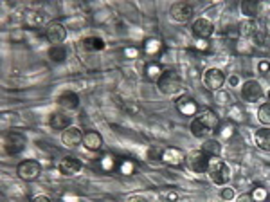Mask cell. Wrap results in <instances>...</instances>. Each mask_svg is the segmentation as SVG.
Segmentation results:
<instances>
[{"mask_svg":"<svg viewBox=\"0 0 270 202\" xmlns=\"http://www.w3.org/2000/svg\"><path fill=\"white\" fill-rule=\"evenodd\" d=\"M191 134L195 137H207L213 132L220 128V118L213 110H202L196 114V118L191 121Z\"/></svg>","mask_w":270,"mask_h":202,"instance_id":"6da1fadb","label":"cell"},{"mask_svg":"<svg viewBox=\"0 0 270 202\" xmlns=\"http://www.w3.org/2000/svg\"><path fill=\"white\" fill-rule=\"evenodd\" d=\"M2 146H4V152L7 155H18L20 152L25 150L27 146V137L22 132H17V130H9L4 134L2 137Z\"/></svg>","mask_w":270,"mask_h":202,"instance_id":"7a4b0ae2","label":"cell"},{"mask_svg":"<svg viewBox=\"0 0 270 202\" xmlns=\"http://www.w3.org/2000/svg\"><path fill=\"white\" fill-rule=\"evenodd\" d=\"M157 87L162 94L166 96H175L176 92L182 90V78L176 71H164V74L160 76V79L157 81Z\"/></svg>","mask_w":270,"mask_h":202,"instance_id":"3957f363","label":"cell"},{"mask_svg":"<svg viewBox=\"0 0 270 202\" xmlns=\"http://www.w3.org/2000/svg\"><path fill=\"white\" fill-rule=\"evenodd\" d=\"M209 179L218 186H223L227 180L231 179V168L227 166L220 157H211L209 159V168H207Z\"/></svg>","mask_w":270,"mask_h":202,"instance_id":"277c9868","label":"cell"},{"mask_svg":"<svg viewBox=\"0 0 270 202\" xmlns=\"http://www.w3.org/2000/svg\"><path fill=\"white\" fill-rule=\"evenodd\" d=\"M40 174H42V166H40L38 161H22V163L17 166V175L20 177L22 180H34L38 179Z\"/></svg>","mask_w":270,"mask_h":202,"instance_id":"5b68a950","label":"cell"},{"mask_svg":"<svg viewBox=\"0 0 270 202\" xmlns=\"http://www.w3.org/2000/svg\"><path fill=\"white\" fill-rule=\"evenodd\" d=\"M209 159L202 150H193L188 155V166L191 168V172L195 174H207V168H209Z\"/></svg>","mask_w":270,"mask_h":202,"instance_id":"8992f818","label":"cell"},{"mask_svg":"<svg viewBox=\"0 0 270 202\" xmlns=\"http://www.w3.org/2000/svg\"><path fill=\"white\" fill-rule=\"evenodd\" d=\"M170 15L175 22L186 24L193 17V7L189 6L188 2H175V4L170 7Z\"/></svg>","mask_w":270,"mask_h":202,"instance_id":"52a82bcc","label":"cell"},{"mask_svg":"<svg viewBox=\"0 0 270 202\" xmlns=\"http://www.w3.org/2000/svg\"><path fill=\"white\" fill-rule=\"evenodd\" d=\"M242 96L243 100L250 101V103H256V101H259L263 98V87H261V83L256 81V79H247V81L242 85Z\"/></svg>","mask_w":270,"mask_h":202,"instance_id":"ba28073f","label":"cell"},{"mask_svg":"<svg viewBox=\"0 0 270 202\" xmlns=\"http://www.w3.org/2000/svg\"><path fill=\"white\" fill-rule=\"evenodd\" d=\"M223 83H225V74L220 69L211 67L204 73V85L209 90H220Z\"/></svg>","mask_w":270,"mask_h":202,"instance_id":"9c48e42d","label":"cell"},{"mask_svg":"<svg viewBox=\"0 0 270 202\" xmlns=\"http://www.w3.org/2000/svg\"><path fill=\"white\" fill-rule=\"evenodd\" d=\"M45 36L52 45H61L67 38V29L63 24L60 22H50L45 27Z\"/></svg>","mask_w":270,"mask_h":202,"instance_id":"30bf717a","label":"cell"},{"mask_svg":"<svg viewBox=\"0 0 270 202\" xmlns=\"http://www.w3.org/2000/svg\"><path fill=\"white\" fill-rule=\"evenodd\" d=\"M191 31H193L195 40H209L211 34L215 33V25L207 18H198V20L193 22Z\"/></svg>","mask_w":270,"mask_h":202,"instance_id":"8fae6325","label":"cell"},{"mask_svg":"<svg viewBox=\"0 0 270 202\" xmlns=\"http://www.w3.org/2000/svg\"><path fill=\"white\" fill-rule=\"evenodd\" d=\"M61 143L69 148H74V146L81 145L83 143V134L81 130L77 128V126H69L67 130H63V134H61Z\"/></svg>","mask_w":270,"mask_h":202,"instance_id":"7c38bea8","label":"cell"},{"mask_svg":"<svg viewBox=\"0 0 270 202\" xmlns=\"http://www.w3.org/2000/svg\"><path fill=\"white\" fill-rule=\"evenodd\" d=\"M162 163L164 164H170V166H178V164H182L186 161V155H184L182 150H178V148H166L162 152Z\"/></svg>","mask_w":270,"mask_h":202,"instance_id":"4fadbf2b","label":"cell"},{"mask_svg":"<svg viewBox=\"0 0 270 202\" xmlns=\"http://www.w3.org/2000/svg\"><path fill=\"white\" fill-rule=\"evenodd\" d=\"M58 105L61 108H67V110H74L79 105V96L74 92V90H63L60 96H58Z\"/></svg>","mask_w":270,"mask_h":202,"instance_id":"5bb4252c","label":"cell"},{"mask_svg":"<svg viewBox=\"0 0 270 202\" xmlns=\"http://www.w3.org/2000/svg\"><path fill=\"white\" fill-rule=\"evenodd\" d=\"M81 161L76 157H63L58 164V170H60V174L63 175H76L79 170H81Z\"/></svg>","mask_w":270,"mask_h":202,"instance_id":"9a60e30c","label":"cell"},{"mask_svg":"<svg viewBox=\"0 0 270 202\" xmlns=\"http://www.w3.org/2000/svg\"><path fill=\"white\" fill-rule=\"evenodd\" d=\"M83 145L87 150L98 152L103 148V137H101L99 132H94V130H88L87 134H83Z\"/></svg>","mask_w":270,"mask_h":202,"instance_id":"2e32d148","label":"cell"},{"mask_svg":"<svg viewBox=\"0 0 270 202\" xmlns=\"http://www.w3.org/2000/svg\"><path fill=\"white\" fill-rule=\"evenodd\" d=\"M238 34H240L243 40L256 38V34H258V24L254 22V20H243V22L238 25Z\"/></svg>","mask_w":270,"mask_h":202,"instance_id":"e0dca14e","label":"cell"},{"mask_svg":"<svg viewBox=\"0 0 270 202\" xmlns=\"http://www.w3.org/2000/svg\"><path fill=\"white\" fill-rule=\"evenodd\" d=\"M176 108H178V112L184 114V116H196V112H198L196 103H195L191 98H188V96H184V98H180V100L176 101Z\"/></svg>","mask_w":270,"mask_h":202,"instance_id":"ac0fdd59","label":"cell"},{"mask_svg":"<svg viewBox=\"0 0 270 202\" xmlns=\"http://www.w3.org/2000/svg\"><path fill=\"white\" fill-rule=\"evenodd\" d=\"M254 143L265 152H270V128L263 126L254 132Z\"/></svg>","mask_w":270,"mask_h":202,"instance_id":"d6986e66","label":"cell"},{"mask_svg":"<svg viewBox=\"0 0 270 202\" xmlns=\"http://www.w3.org/2000/svg\"><path fill=\"white\" fill-rule=\"evenodd\" d=\"M49 125H50V128H54V130H67L71 126V118H69L67 114L54 112L50 116Z\"/></svg>","mask_w":270,"mask_h":202,"instance_id":"ffe728a7","label":"cell"},{"mask_svg":"<svg viewBox=\"0 0 270 202\" xmlns=\"http://www.w3.org/2000/svg\"><path fill=\"white\" fill-rule=\"evenodd\" d=\"M202 152H204L207 157H220V153H221L220 141H216V139H205L204 145H202Z\"/></svg>","mask_w":270,"mask_h":202,"instance_id":"44dd1931","label":"cell"},{"mask_svg":"<svg viewBox=\"0 0 270 202\" xmlns=\"http://www.w3.org/2000/svg\"><path fill=\"white\" fill-rule=\"evenodd\" d=\"M240 9H242L243 17H247V20H254V18L258 17L259 6L258 2H254V0H247V2L240 4Z\"/></svg>","mask_w":270,"mask_h":202,"instance_id":"7402d4cb","label":"cell"},{"mask_svg":"<svg viewBox=\"0 0 270 202\" xmlns=\"http://www.w3.org/2000/svg\"><path fill=\"white\" fill-rule=\"evenodd\" d=\"M143 50L146 56H155V54H159L160 50H162V42L159 38H148L144 42Z\"/></svg>","mask_w":270,"mask_h":202,"instance_id":"603a6c76","label":"cell"},{"mask_svg":"<svg viewBox=\"0 0 270 202\" xmlns=\"http://www.w3.org/2000/svg\"><path fill=\"white\" fill-rule=\"evenodd\" d=\"M81 45L87 50H103L105 49V40L99 36H87L81 40Z\"/></svg>","mask_w":270,"mask_h":202,"instance_id":"cb8c5ba5","label":"cell"},{"mask_svg":"<svg viewBox=\"0 0 270 202\" xmlns=\"http://www.w3.org/2000/svg\"><path fill=\"white\" fill-rule=\"evenodd\" d=\"M49 60L54 63H61L67 60V47L65 45H52L49 49Z\"/></svg>","mask_w":270,"mask_h":202,"instance_id":"d4e9b609","label":"cell"},{"mask_svg":"<svg viewBox=\"0 0 270 202\" xmlns=\"http://www.w3.org/2000/svg\"><path fill=\"white\" fill-rule=\"evenodd\" d=\"M144 74H146V78L149 79V81H159L160 76L164 74V71H162V67H160L159 63H148L146 65V69H144Z\"/></svg>","mask_w":270,"mask_h":202,"instance_id":"484cf974","label":"cell"},{"mask_svg":"<svg viewBox=\"0 0 270 202\" xmlns=\"http://www.w3.org/2000/svg\"><path fill=\"white\" fill-rule=\"evenodd\" d=\"M101 168L105 170V172H112V170H116L117 166V159L116 155H112V153H106L105 157L101 159Z\"/></svg>","mask_w":270,"mask_h":202,"instance_id":"4316f807","label":"cell"},{"mask_svg":"<svg viewBox=\"0 0 270 202\" xmlns=\"http://www.w3.org/2000/svg\"><path fill=\"white\" fill-rule=\"evenodd\" d=\"M258 119L263 125H270V101L269 103H263L258 110Z\"/></svg>","mask_w":270,"mask_h":202,"instance_id":"83f0119b","label":"cell"},{"mask_svg":"<svg viewBox=\"0 0 270 202\" xmlns=\"http://www.w3.org/2000/svg\"><path fill=\"white\" fill-rule=\"evenodd\" d=\"M119 172L123 175H132L135 172V164L130 159H123V161H119Z\"/></svg>","mask_w":270,"mask_h":202,"instance_id":"f1b7e54d","label":"cell"},{"mask_svg":"<svg viewBox=\"0 0 270 202\" xmlns=\"http://www.w3.org/2000/svg\"><path fill=\"white\" fill-rule=\"evenodd\" d=\"M236 49H238V52H242V54H250L254 50V45L250 44V40H240L238 42V45H236Z\"/></svg>","mask_w":270,"mask_h":202,"instance_id":"f546056e","label":"cell"},{"mask_svg":"<svg viewBox=\"0 0 270 202\" xmlns=\"http://www.w3.org/2000/svg\"><path fill=\"white\" fill-rule=\"evenodd\" d=\"M250 195H252L254 202H263V201H267V197H269V193H267V190H265V188L258 186V188H254Z\"/></svg>","mask_w":270,"mask_h":202,"instance_id":"4dcf8cb0","label":"cell"},{"mask_svg":"<svg viewBox=\"0 0 270 202\" xmlns=\"http://www.w3.org/2000/svg\"><path fill=\"white\" fill-rule=\"evenodd\" d=\"M220 132H218V134H220V137L221 139H231L232 137V134H234V126H232L231 123L229 125H220Z\"/></svg>","mask_w":270,"mask_h":202,"instance_id":"1f68e13d","label":"cell"},{"mask_svg":"<svg viewBox=\"0 0 270 202\" xmlns=\"http://www.w3.org/2000/svg\"><path fill=\"white\" fill-rule=\"evenodd\" d=\"M195 47H196L200 52H209L211 50L209 40H195Z\"/></svg>","mask_w":270,"mask_h":202,"instance_id":"d6a6232c","label":"cell"},{"mask_svg":"<svg viewBox=\"0 0 270 202\" xmlns=\"http://www.w3.org/2000/svg\"><path fill=\"white\" fill-rule=\"evenodd\" d=\"M220 197H221V201H225V202L232 201V199H234V190L229 188V186H225V188L220 191Z\"/></svg>","mask_w":270,"mask_h":202,"instance_id":"836d02e7","label":"cell"},{"mask_svg":"<svg viewBox=\"0 0 270 202\" xmlns=\"http://www.w3.org/2000/svg\"><path fill=\"white\" fill-rule=\"evenodd\" d=\"M236 202H254V199L250 193H242V195L236 199Z\"/></svg>","mask_w":270,"mask_h":202,"instance_id":"e575fe53","label":"cell"},{"mask_svg":"<svg viewBox=\"0 0 270 202\" xmlns=\"http://www.w3.org/2000/svg\"><path fill=\"white\" fill-rule=\"evenodd\" d=\"M137 54H139V50L133 49V47H128V49H124V56H128V58H137Z\"/></svg>","mask_w":270,"mask_h":202,"instance_id":"d590c367","label":"cell"},{"mask_svg":"<svg viewBox=\"0 0 270 202\" xmlns=\"http://www.w3.org/2000/svg\"><path fill=\"white\" fill-rule=\"evenodd\" d=\"M126 202H148V201H146L144 197H141V195H132V197H128Z\"/></svg>","mask_w":270,"mask_h":202,"instance_id":"8d00e7d4","label":"cell"},{"mask_svg":"<svg viewBox=\"0 0 270 202\" xmlns=\"http://www.w3.org/2000/svg\"><path fill=\"white\" fill-rule=\"evenodd\" d=\"M31 202H52V201H50L47 195H36V197H33V201Z\"/></svg>","mask_w":270,"mask_h":202,"instance_id":"74e56055","label":"cell"},{"mask_svg":"<svg viewBox=\"0 0 270 202\" xmlns=\"http://www.w3.org/2000/svg\"><path fill=\"white\" fill-rule=\"evenodd\" d=\"M259 71H261V73H269L270 63L269 62H259Z\"/></svg>","mask_w":270,"mask_h":202,"instance_id":"f35d334b","label":"cell"},{"mask_svg":"<svg viewBox=\"0 0 270 202\" xmlns=\"http://www.w3.org/2000/svg\"><path fill=\"white\" fill-rule=\"evenodd\" d=\"M63 199H65V202H77V197H72V195H65Z\"/></svg>","mask_w":270,"mask_h":202,"instance_id":"ab89813d","label":"cell"},{"mask_svg":"<svg viewBox=\"0 0 270 202\" xmlns=\"http://www.w3.org/2000/svg\"><path fill=\"white\" fill-rule=\"evenodd\" d=\"M166 199H168V201H176V193H173V191H171V193H166Z\"/></svg>","mask_w":270,"mask_h":202,"instance_id":"60d3db41","label":"cell"},{"mask_svg":"<svg viewBox=\"0 0 270 202\" xmlns=\"http://www.w3.org/2000/svg\"><path fill=\"white\" fill-rule=\"evenodd\" d=\"M231 83H232V85H236V83H238V78H236V76H232V78H231Z\"/></svg>","mask_w":270,"mask_h":202,"instance_id":"b9f144b4","label":"cell"}]
</instances>
